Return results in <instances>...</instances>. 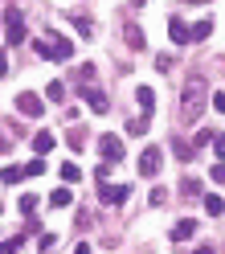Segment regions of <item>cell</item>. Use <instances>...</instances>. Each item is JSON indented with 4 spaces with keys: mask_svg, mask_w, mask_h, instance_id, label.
Wrapping results in <instances>:
<instances>
[{
    "mask_svg": "<svg viewBox=\"0 0 225 254\" xmlns=\"http://www.w3.org/2000/svg\"><path fill=\"white\" fill-rule=\"evenodd\" d=\"M70 21L78 25V33H82V37H90V33H94V25H90L86 17H78V12H74V17H70Z\"/></svg>",
    "mask_w": 225,
    "mask_h": 254,
    "instance_id": "20",
    "label": "cell"
},
{
    "mask_svg": "<svg viewBox=\"0 0 225 254\" xmlns=\"http://www.w3.org/2000/svg\"><path fill=\"white\" fill-rule=\"evenodd\" d=\"M4 33H8V45L25 41V17H21V8H8L4 12Z\"/></svg>",
    "mask_w": 225,
    "mask_h": 254,
    "instance_id": "3",
    "label": "cell"
},
{
    "mask_svg": "<svg viewBox=\"0 0 225 254\" xmlns=\"http://www.w3.org/2000/svg\"><path fill=\"white\" fill-rule=\"evenodd\" d=\"M82 99H86V107L94 111V115H107L111 111V103H107V94L94 86V82H82Z\"/></svg>",
    "mask_w": 225,
    "mask_h": 254,
    "instance_id": "4",
    "label": "cell"
},
{
    "mask_svg": "<svg viewBox=\"0 0 225 254\" xmlns=\"http://www.w3.org/2000/svg\"><path fill=\"white\" fill-rule=\"evenodd\" d=\"M37 242H41V250H54V246H57V234H41Z\"/></svg>",
    "mask_w": 225,
    "mask_h": 254,
    "instance_id": "25",
    "label": "cell"
},
{
    "mask_svg": "<svg viewBox=\"0 0 225 254\" xmlns=\"http://www.w3.org/2000/svg\"><path fill=\"white\" fill-rule=\"evenodd\" d=\"M0 250H4V242H0Z\"/></svg>",
    "mask_w": 225,
    "mask_h": 254,
    "instance_id": "34",
    "label": "cell"
},
{
    "mask_svg": "<svg viewBox=\"0 0 225 254\" xmlns=\"http://www.w3.org/2000/svg\"><path fill=\"white\" fill-rule=\"evenodd\" d=\"M168 37H172L176 45H192V25H184L180 17H172V21H168Z\"/></svg>",
    "mask_w": 225,
    "mask_h": 254,
    "instance_id": "8",
    "label": "cell"
},
{
    "mask_svg": "<svg viewBox=\"0 0 225 254\" xmlns=\"http://www.w3.org/2000/svg\"><path fill=\"white\" fill-rule=\"evenodd\" d=\"M17 111H21V115H29V119H37L41 111H45V103L37 99L33 90H25V94H17Z\"/></svg>",
    "mask_w": 225,
    "mask_h": 254,
    "instance_id": "7",
    "label": "cell"
},
{
    "mask_svg": "<svg viewBox=\"0 0 225 254\" xmlns=\"http://www.w3.org/2000/svg\"><path fill=\"white\" fill-rule=\"evenodd\" d=\"M33 50H37V58H45V62H70V58H74V41L50 33V37L33 41Z\"/></svg>",
    "mask_w": 225,
    "mask_h": 254,
    "instance_id": "2",
    "label": "cell"
},
{
    "mask_svg": "<svg viewBox=\"0 0 225 254\" xmlns=\"http://www.w3.org/2000/svg\"><path fill=\"white\" fill-rule=\"evenodd\" d=\"M197 254H217V250H213V246H201V250H197Z\"/></svg>",
    "mask_w": 225,
    "mask_h": 254,
    "instance_id": "32",
    "label": "cell"
},
{
    "mask_svg": "<svg viewBox=\"0 0 225 254\" xmlns=\"http://www.w3.org/2000/svg\"><path fill=\"white\" fill-rule=\"evenodd\" d=\"M213 181H225V164H213Z\"/></svg>",
    "mask_w": 225,
    "mask_h": 254,
    "instance_id": "30",
    "label": "cell"
},
{
    "mask_svg": "<svg viewBox=\"0 0 225 254\" xmlns=\"http://www.w3.org/2000/svg\"><path fill=\"white\" fill-rule=\"evenodd\" d=\"M66 144H70V152H82V131H78V127L70 131V139H66Z\"/></svg>",
    "mask_w": 225,
    "mask_h": 254,
    "instance_id": "24",
    "label": "cell"
},
{
    "mask_svg": "<svg viewBox=\"0 0 225 254\" xmlns=\"http://www.w3.org/2000/svg\"><path fill=\"white\" fill-rule=\"evenodd\" d=\"M54 144H57V139H54L50 131H37V135H33V152H37V156H50Z\"/></svg>",
    "mask_w": 225,
    "mask_h": 254,
    "instance_id": "12",
    "label": "cell"
},
{
    "mask_svg": "<svg viewBox=\"0 0 225 254\" xmlns=\"http://www.w3.org/2000/svg\"><path fill=\"white\" fill-rule=\"evenodd\" d=\"M213 111H221V115H225V90H213Z\"/></svg>",
    "mask_w": 225,
    "mask_h": 254,
    "instance_id": "27",
    "label": "cell"
},
{
    "mask_svg": "<svg viewBox=\"0 0 225 254\" xmlns=\"http://www.w3.org/2000/svg\"><path fill=\"white\" fill-rule=\"evenodd\" d=\"M74 254H90V246H86V242H78V246H74Z\"/></svg>",
    "mask_w": 225,
    "mask_h": 254,
    "instance_id": "31",
    "label": "cell"
},
{
    "mask_svg": "<svg viewBox=\"0 0 225 254\" xmlns=\"http://www.w3.org/2000/svg\"><path fill=\"white\" fill-rule=\"evenodd\" d=\"M197 234V221L184 217V221H176V230H172V242H188V238Z\"/></svg>",
    "mask_w": 225,
    "mask_h": 254,
    "instance_id": "10",
    "label": "cell"
},
{
    "mask_svg": "<svg viewBox=\"0 0 225 254\" xmlns=\"http://www.w3.org/2000/svg\"><path fill=\"white\" fill-rule=\"evenodd\" d=\"M37 172H45V156H37L33 164H25V177H37Z\"/></svg>",
    "mask_w": 225,
    "mask_h": 254,
    "instance_id": "22",
    "label": "cell"
},
{
    "mask_svg": "<svg viewBox=\"0 0 225 254\" xmlns=\"http://www.w3.org/2000/svg\"><path fill=\"white\" fill-rule=\"evenodd\" d=\"M135 103L143 107V115H152V107H156V90H148V86H139V90H135Z\"/></svg>",
    "mask_w": 225,
    "mask_h": 254,
    "instance_id": "13",
    "label": "cell"
},
{
    "mask_svg": "<svg viewBox=\"0 0 225 254\" xmlns=\"http://www.w3.org/2000/svg\"><path fill=\"white\" fill-rule=\"evenodd\" d=\"M213 152H217V160H225V135L213 131Z\"/></svg>",
    "mask_w": 225,
    "mask_h": 254,
    "instance_id": "23",
    "label": "cell"
},
{
    "mask_svg": "<svg viewBox=\"0 0 225 254\" xmlns=\"http://www.w3.org/2000/svg\"><path fill=\"white\" fill-rule=\"evenodd\" d=\"M209 33H213V21H197L192 25V41H205Z\"/></svg>",
    "mask_w": 225,
    "mask_h": 254,
    "instance_id": "18",
    "label": "cell"
},
{
    "mask_svg": "<svg viewBox=\"0 0 225 254\" xmlns=\"http://www.w3.org/2000/svg\"><path fill=\"white\" fill-rule=\"evenodd\" d=\"M123 37H127V45H131V50H143V29H139L135 21L123 25Z\"/></svg>",
    "mask_w": 225,
    "mask_h": 254,
    "instance_id": "11",
    "label": "cell"
},
{
    "mask_svg": "<svg viewBox=\"0 0 225 254\" xmlns=\"http://www.w3.org/2000/svg\"><path fill=\"white\" fill-rule=\"evenodd\" d=\"M184 193H188V197H197V193H201V181H192V177H188V181H184Z\"/></svg>",
    "mask_w": 225,
    "mask_h": 254,
    "instance_id": "28",
    "label": "cell"
},
{
    "mask_svg": "<svg viewBox=\"0 0 225 254\" xmlns=\"http://www.w3.org/2000/svg\"><path fill=\"white\" fill-rule=\"evenodd\" d=\"M50 205H54V209H66V205H70V189H54V193H50Z\"/></svg>",
    "mask_w": 225,
    "mask_h": 254,
    "instance_id": "15",
    "label": "cell"
},
{
    "mask_svg": "<svg viewBox=\"0 0 225 254\" xmlns=\"http://www.w3.org/2000/svg\"><path fill=\"white\" fill-rule=\"evenodd\" d=\"M99 152H103V160H123V139L119 135H99Z\"/></svg>",
    "mask_w": 225,
    "mask_h": 254,
    "instance_id": "6",
    "label": "cell"
},
{
    "mask_svg": "<svg viewBox=\"0 0 225 254\" xmlns=\"http://www.w3.org/2000/svg\"><path fill=\"white\" fill-rule=\"evenodd\" d=\"M160 164H164L160 148H143V152H139V172H143V177H156V172H160Z\"/></svg>",
    "mask_w": 225,
    "mask_h": 254,
    "instance_id": "5",
    "label": "cell"
},
{
    "mask_svg": "<svg viewBox=\"0 0 225 254\" xmlns=\"http://www.w3.org/2000/svg\"><path fill=\"white\" fill-rule=\"evenodd\" d=\"M37 205H41V201H37V197H33V193H29V197H21V213H25V217H29V213H33V209H37Z\"/></svg>",
    "mask_w": 225,
    "mask_h": 254,
    "instance_id": "21",
    "label": "cell"
},
{
    "mask_svg": "<svg viewBox=\"0 0 225 254\" xmlns=\"http://www.w3.org/2000/svg\"><path fill=\"white\" fill-rule=\"evenodd\" d=\"M45 94H50V103H61V99H66V86H61V82H50Z\"/></svg>",
    "mask_w": 225,
    "mask_h": 254,
    "instance_id": "19",
    "label": "cell"
},
{
    "mask_svg": "<svg viewBox=\"0 0 225 254\" xmlns=\"http://www.w3.org/2000/svg\"><path fill=\"white\" fill-rule=\"evenodd\" d=\"M4 148H8V139H4V135H0V152H4Z\"/></svg>",
    "mask_w": 225,
    "mask_h": 254,
    "instance_id": "33",
    "label": "cell"
},
{
    "mask_svg": "<svg viewBox=\"0 0 225 254\" xmlns=\"http://www.w3.org/2000/svg\"><path fill=\"white\" fill-rule=\"evenodd\" d=\"M0 181H4V185H21V181H25V168H17V164H8L4 172H0Z\"/></svg>",
    "mask_w": 225,
    "mask_h": 254,
    "instance_id": "14",
    "label": "cell"
},
{
    "mask_svg": "<svg viewBox=\"0 0 225 254\" xmlns=\"http://www.w3.org/2000/svg\"><path fill=\"white\" fill-rule=\"evenodd\" d=\"M57 172H61V181H66V185H74L78 177H82V172H78V164H74V160H66V164H61Z\"/></svg>",
    "mask_w": 225,
    "mask_h": 254,
    "instance_id": "16",
    "label": "cell"
},
{
    "mask_svg": "<svg viewBox=\"0 0 225 254\" xmlns=\"http://www.w3.org/2000/svg\"><path fill=\"white\" fill-rule=\"evenodd\" d=\"M205 107H209V82L201 74H188L180 86V123H197Z\"/></svg>",
    "mask_w": 225,
    "mask_h": 254,
    "instance_id": "1",
    "label": "cell"
},
{
    "mask_svg": "<svg viewBox=\"0 0 225 254\" xmlns=\"http://www.w3.org/2000/svg\"><path fill=\"white\" fill-rule=\"evenodd\" d=\"M172 148H176V156H180V160H188V156L197 152V148H192V144H172Z\"/></svg>",
    "mask_w": 225,
    "mask_h": 254,
    "instance_id": "26",
    "label": "cell"
},
{
    "mask_svg": "<svg viewBox=\"0 0 225 254\" xmlns=\"http://www.w3.org/2000/svg\"><path fill=\"white\" fill-rule=\"evenodd\" d=\"M103 205H123L127 197H131V189H127V185H103Z\"/></svg>",
    "mask_w": 225,
    "mask_h": 254,
    "instance_id": "9",
    "label": "cell"
},
{
    "mask_svg": "<svg viewBox=\"0 0 225 254\" xmlns=\"http://www.w3.org/2000/svg\"><path fill=\"white\" fill-rule=\"evenodd\" d=\"M205 213H209V217H221V213H225V201H221V197H205Z\"/></svg>",
    "mask_w": 225,
    "mask_h": 254,
    "instance_id": "17",
    "label": "cell"
},
{
    "mask_svg": "<svg viewBox=\"0 0 225 254\" xmlns=\"http://www.w3.org/2000/svg\"><path fill=\"white\" fill-rule=\"evenodd\" d=\"M4 74H8V54L0 50V78H4Z\"/></svg>",
    "mask_w": 225,
    "mask_h": 254,
    "instance_id": "29",
    "label": "cell"
}]
</instances>
